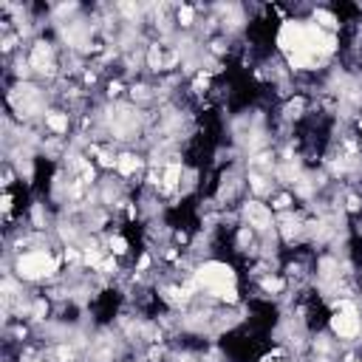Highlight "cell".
I'll use <instances>...</instances> for the list:
<instances>
[{
	"instance_id": "11",
	"label": "cell",
	"mask_w": 362,
	"mask_h": 362,
	"mask_svg": "<svg viewBox=\"0 0 362 362\" xmlns=\"http://www.w3.org/2000/svg\"><path fill=\"white\" fill-rule=\"evenodd\" d=\"M111 246H113V252H116V255L128 252V244H125V238H113V240H111Z\"/></svg>"
},
{
	"instance_id": "8",
	"label": "cell",
	"mask_w": 362,
	"mask_h": 362,
	"mask_svg": "<svg viewBox=\"0 0 362 362\" xmlns=\"http://www.w3.org/2000/svg\"><path fill=\"white\" fill-rule=\"evenodd\" d=\"M314 20H317L320 26H328V29H334V26H337V20H334V14L323 12V9H317V12H314Z\"/></svg>"
},
{
	"instance_id": "4",
	"label": "cell",
	"mask_w": 362,
	"mask_h": 362,
	"mask_svg": "<svg viewBox=\"0 0 362 362\" xmlns=\"http://www.w3.org/2000/svg\"><path fill=\"white\" fill-rule=\"evenodd\" d=\"M246 221H249V227L266 229V227H269V221H272V212L263 207V204L249 201V204H246Z\"/></svg>"
},
{
	"instance_id": "3",
	"label": "cell",
	"mask_w": 362,
	"mask_h": 362,
	"mask_svg": "<svg viewBox=\"0 0 362 362\" xmlns=\"http://www.w3.org/2000/svg\"><path fill=\"white\" fill-rule=\"evenodd\" d=\"M331 328L340 337H354L359 331V320H356V311L351 303H340V311L331 317Z\"/></svg>"
},
{
	"instance_id": "12",
	"label": "cell",
	"mask_w": 362,
	"mask_h": 362,
	"mask_svg": "<svg viewBox=\"0 0 362 362\" xmlns=\"http://www.w3.org/2000/svg\"><path fill=\"white\" fill-rule=\"evenodd\" d=\"M263 286L269 288V292H280V288H283V280H272V277H269V280H266Z\"/></svg>"
},
{
	"instance_id": "14",
	"label": "cell",
	"mask_w": 362,
	"mask_h": 362,
	"mask_svg": "<svg viewBox=\"0 0 362 362\" xmlns=\"http://www.w3.org/2000/svg\"><path fill=\"white\" fill-rule=\"evenodd\" d=\"M275 207H277V209H286V207H288V196H280V198L275 201Z\"/></svg>"
},
{
	"instance_id": "1",
	"label": "cell",
	"mask_w": 362,
	"mask_h": 362,
	"mask_svg": "<svg viewBox=\"0 0 362 362\" xmlns=\"http://www.w3.org/2000/svg\"><path fill=\"white\" fill-rule=\"evenodd\" d=\"M198 283L229 303L238 300V295H235V272L227 263H204L198 269Z\"/></svg>"
},
{
	"instance_id": "16",
	"label": "cell",
	"mask_w": 362,
	"mask_h": 362,
	"mask_svg": "<svg viewBox=\"0 0 362 362\" xmlns=\"http://www.w3.org/2000/svg\"><path fill=\"white\" fill-rule=\"evenodd\" d=\"M263 362H277V359H272V356H269V359H263Z\"/></svg>"
},
{
	"instance_id": "5",
	"label": "cell",
	"mask_w": 362,
	"mask_h": 362,
	"mask_svg": "<svg viewBox=\"0 0 362 362\" xmlns=\"http://www.w3.org/2000/svg\"><path fill=\"white\" fill-rule=\"evenodd\" d=\"M31 65L37 68V71H51V49L45 43H37V49H34V54H31Z\"/></svg>"
},
{
	"instance_id": "19",
	"label": "cell",
	"mask_w": 362,
	"mask_h": 362,
	"mask_svg": "<svg viewBox=\"0 0 362 362\" xmlns=\"http://www.w3.org/2000/svg\"><path fill=\"white\" fill-rule=\"evenodd\" d=\"M359 128H362V122H359Z\"/></svg>"
},
{
	"instance_id": "10",
	"label": "cell",
	"mask_w": 362,
	"mask_h": 362,
	"mask_svg": "<svg viewBox=\"0 0 362 362\" xmlns=\"http://www.w3.org/2000/svg\"><path fill=\"white\" fill-rule=\"evenodd\" d=\"M178 23H181V26L192 23V9H190V6H184L181 12H178Z\"/></svg>"
},
{
	"instance_id": "7",
	"label": "cell",
	"mask_w": 362,
	"mask_h": 362,
	"mask_svg": "<svg viewBox=\"0 0 362 362\" xmlns=\"http://www.w3.org/2000/svg\"><path fill=\"white\" fill-rule=\"evenodd\" d=\"M45 125H49L54 133H62V130L68 128V119H65V113H49V116H45Z\"/></svg>"
},
{
	"instance_id": "18",
	"label": "cell",
	"mask_w": 362,
	"mask_h": 362,
	"mask_svg": "<svg viewBox=\"0 0 362 362\" xmlns=\"http://www.w3.org/2000/svg\"><path fill=\"white\" fill-rule=\"evenodd\" d=\"M29 362H37V359H29Z\"/></svg>"
},
{
	"instance_id": "6",
	"label": "cell",
	"mask_w": 362,
	"mask_h": 362,
	"mask_svg": "<svg viewBox=\"0 0 362 362\" xmlns=\"http://www.w3.org/2000/svg\"><path fill=\"white\" fill-rule=\"evenodd\" d=\"M116 167H119V173H122V176H130V173L139 170V159L128 153V156H122V159L116 161Z\"/></svg>"
},
{
	"instance_id": "15",
	"label": "cell",
	"mask_w": 362,
	"mask_h": 362,
	"mask_svg": "<svg viewBox=\"0 0 362 362\" xmlns=\"http://www.w3.org/2000/svg\"><path fill=\"white\" fill-rule=\"evenodd\" d=\"M99 161H102L105 167H113V161L116 159H111V156H105V153H99Z\"/></svg>"
},
{
	"instance_id": "2",
	"label": "cell",
	"mask_w": 362,
	"mask_h": 362,
	"mask_svg": "<svg viewBox=\"0 0 362 362\" xmlns=\"http://www.w3.org/2000/svg\"><path fill=\"white\" fill-rule=\"evenodd\" d=\"M17 272L26 280H37V277H45L51 272H57V260L51 255H45V252H29V255L20 258Z\"/></svg>"
},
{
	"instance_id": "13",
	"label": "cell",
	"mask_w": 362,
	"mask_h": 362,
	"mask_svg": "<svg viewBox=\"0 0 362 362\" xmlns=\"http://www.w3.org/2000/svg\"><path fill=\"white\" fill-rule=\"evenodd\" d=\"M85 263H88V266H96V263H99V252H88V255H85Z\"/></svg>"
},
{
	"instance_id": "17",
	"label": "cell",
	"mask_w": 362,
	"mask_h": 362,
	"mask_svg": "<svg viewBox=\"0 0 362 362\" xmlns=\"http://www.w3.org/2000/svg\"><path fill=\"white\" fill-rule=\"evenodd\" d=\"M348 362H359V359H348Z\"/></svg>"
},
{
	"instance_id": "9",
	"label": "cell",
	"mask_w": 362,
	"mask_h": 362,
	"mask_svg": "<svg viewBox=\"0 0 362 362\" xmlns=\"http://www.w3.org/2000/svg\"><path fill=\"white\" fill-rule=\"evenodd\" d=\"M178 176H181V167H178V164H170V167H167V173H164V184L173 187V184L178 181Z\"/></svg>"
}]
</instances>
